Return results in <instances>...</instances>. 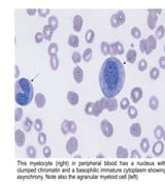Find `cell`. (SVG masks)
Here are the masks:
<instances>
[{"label":"cell","instance_id":"obj_1","mask_svg":"<svg viewBox=\"0 0 165 186\" xmlns=\"http://www.w3.org/2000/svg\"><path fill=\"white\" fill-rule=\"evenodd\" d=\"M125 84V68L116 57H109L103 62L99 72V85L104 97H116Z\"/></svg>","mask_w":165,"mask_h":186},{"label":"cell","instance_id":"obj_2","mask_svg":"<svg viewBox=\"0 0 165 186\" xmlns=\"http://www.w3.org/2000/svg\"><path fill=\"white\" fill-rule=\"evenodd\" d=\"M34 88L32 83L26 78H22L15 84V100L18 105L26 107L32 101Z\"/></svg>","mask_w":165,"mask_h":186},{"label":"cell","instance_id":"obj_3","mask_svg":"<svg viewBox=\"0 0 165 186\" xmlns=\"http://www.w3.org/2000/svg\"><path fill=\"white\" fill-rule=\"evenodd\" d=\"M162 13V10H149V15H148V26L151 30H154L158 21V15Z\"/></svg>","mask_w":165,"mask_h":186},{"label":"cell","instance_id":"obj_4","mask_svg":"<svg viewBox=\"0 0 165 186\" xmlns=\"http://www.w3.org/2000/svg\"><path fill=\"white\" fill-rule=\"evenodd\" d=\"M125 21H126V16H125L124 12L123 10H119L117 14H113L112 16V18H110V25L113 28H118L121 25H123Z\"/></svg>","mask_w":165,"mask_h":186},{"label":"cell","instance_id":"obj_5","mask_svg":"<svg viewBox=\"0 0 165 186\" xmlns=\"http://www.w3.org/2000/svg\"><path fill=\"white\" fill-rule=\"evenodd\" d=\"M100 128H101V131L104 137H106V138L113 137V124L110 123L109 120H106V119L102 120L100 123Z\"/></svg>","mask_w":165,"mask_h":186},{"label":"cell","instance_id":"obj_6","mask_svg":"<svg viewBox=\"0 0 165 186\" xmlns=\"http://www.w3.org/2000/svg\"><path fill=\"white\" fill-rule=\"evenodd\" d=\"M102 101H103L104 110H107L109 112H116L118 109V101L115 97L107 98V97H102Z\"/></svg>","mask_w":165,"mask_h":186},{"label":"cell","instance_id":"obj_7","mask_svg":"<svg viewBox=\"0 0 165 186\" xmlns=\"http://www.w3.org/2000/svg\"><path fill=\"white\" fill-rule=\"evenodd\" d=\"M78 148H79V141L76 139L75 137H72L70 138L69 140L67 141L66 143V151L68 154L72 155L75 154L76 151H78Z\"/></svg>","mask_w":165,"mask_h":186},{"label":"cell","instance_id":"obj_8","mask_svg":"<svg viewBox=\"0 0 165 186\" xmlns=\"http://www.w3.org/2000/svg\"><path fill=\"white\" fill-rule=\"evenodd\" d=\"M122 54H124V46L121 41H116V43L110 45V55H112V57Z\"/></svg>","mask_w":165,"mask_h":186},{"label":"cell","instance_id":"obj_9","mask_svg":"<svg viewBox=\"0 0 165 186\" xmlns=\"http://www.w3.org/2000/svg\"><path fill=\"white\" fill-rule=\"evenodd\" d=\"M130 96H131V99H132L133 103H138V101L140 100L144 96L143 89L139 88V87H135V88H133L131 90V92H130Z\"/></svg>","mask_w":165,"mask_h":186},{"label":"cell","instance_id":"obj_10","mask_svg":"<svg viewBox=\"0 0 165 186\" xmlns=\"http://www.w3.org/2000/svg\"><path fill=\"white\" fill-rule=\"evenodd\" d=\"M15 141H16V145L18 146V147L24 146L25 141H26V137H25L24 131L21 130V129H17L15 131Z\"/></svg>","mask_w":165,"mask_h":186},{"label":"cell","instance_id":"obj_11","mask_svg":"<svg viewBox=\"0 0 165 186\" xmlns=\"http://www.w3.org/2000/svg\"><path fill=\"white\" fill-rule=\"evenodd\" d=\"M164 151V143L161 142L160 140L157 141V143H155V145L153 146V153H154L155 156H161L163 154Z\"/></svg>","mask_w":165,"mask_h":186},{"label":"cell","instance_id":"obj_12","mask_svg":"<svg viewBox=\"0 0 165 186\" xmlns=\"http://www.w3.org/2000/svg\"><path fill=\"white\" fill-rule=\"evenodd\" d=\"M73 79L78 84H81L84 80V72L81 66H75L73 69Z\"/></svg>","mask_w":165,"mask_h":186},{"label":"cell","instance_id":"obj_13","mask_svg":"<svg viewBox=\"0 0 165 186\" xmlns=\"http://www.w3.org/2000/svg\"><path fill=\"white\" fill-rule=\"evenodd\" d=\"M82 24H84L82 17L79 15L75 16V18H73V30H75V32H79V31L82 30Z\"/></svg>","mask_w":165,"mask_h":186},{"label":"cell","instance_id":"obj_14","mask_svg":"<svg viewBox=\"0 0 165 186\" xmlns=\"http://www.w3.org/2000/svg\"><path fill=\"white\" fill-rule=\"evenodd\" d=\"M141 125L139 123H133L131 126H130V134H131L132 137L134 138H139L141 136Z\"/></svg>","mask_w":165,"mask_h":186},{"label":"cell","instance_id":"obj_15","mask_svg":"<svg viewBox=\"0 0 165 186\" xmlns=\"http://www.w3.org/2000/svg\"><path fill=\"white\" fill-rule=\"evenodd\" d=\"M103 110H104V106H103V101H102V99H99L97 101H95V103H94L93 116L98 117L99 115L103 112Z\"/></svg>","mask_w":165,"mask_h":186},{"label":"cell","instance_id":"obj_16","mask_svg":"<svg viewBox=\"0 0 165 186\" xmlns=\"http://www.w3.org/2000/svg\"><path fill=\"white\" fill-rule=\"evenodd\" d=\"M79 99V94L76 92L69 91L67 93V100L71 106H76V105H78Z\"/></svg>","mask_w":165,"mask_h":186},{"label":"cell","instance_id":"obj_17","mask_svg":"<svg viewBox=\"0 0 165 186\" xmlns=\"http://www.w3.org/2000/svg\"><path fill=\"white\" fill-rule=\"evenodd\" d=\"M34 101L38 109H42L45 106V97L42 93H37L34 97Z\"/></svg>","mask_w":165,"mask_h":186},{"label":"cell","instance_id":"obj_18","mask_svg":"<svg viewBox=\"0 0 165 186\" xmlns=\"http://www.w3.org/2000/svg\"><path fill=\"white\" fill-rule=\"evenodd\" d=\"M116 156H117V158H124V159L127 158V157L129 156L127 148L123 147V146H119L116 151Z\"/></svg>","mask_w":165,"mask_h":186},{"label":"cell","instance_id":"obj_19","mask_svg":"<svg viewBox=\"0 0 165 186\" xmlns=\"http://www.w3.org/2000/svg\"><path fill=\"white\" fill-rule=\"evenodd\" d=\"M139 49H140V52L144 53V54L147 55H150L151 53H152V51L148 46V41H147V38L146 39H141L140 41V44H139Z\"/></svg>","mask_w":165,"mask_h":186},{"label":"cell","instance_id":"obj_20","mask_svg":"<svg viewBox=\"0 0 165 186\" xmlns=\"http://www.w3.org/2000/svg\"><path fill=\"white\" fill-rule=\"evenodd\" d=\"M42 33H44V39H47V41H51L53 37V33H54V30L51 28L49 25H44V31H42Z\"/></svg>","mask_w":165,"mask_h":186},{"label":"cell","instance_id":"obj_21","mask_svg":"<svg viewBox=\"0 0 165 186\" xmlns=\"http://www.w3.org/2000/svg\"><path fill=\"white\" fill-rule=\"evenodd\" d=\"M136 57H137V54H136V51L133 50V49H130L129 51L127 52V55H126V59L129 63H134L135 60H136Z\"/></svg>","mask_w":165,"mask_h":186},{"label":"cell","instance_id":"obj_22","mask_svg":"<svg viewBox=\"0 0 165 186\" xmlns=\"http://www.w3.org/2000/svg\"><path fill=\"white\" fill-rule=\"evenodd\" d=\"M147 41H148V46L151 49V51H154L156 48H157V39L154 35H149V37L147 38Z\"/></svg>","mask_w":165,"mask_h":186},{"label":"cell","instance_id":"obj_23","mask_svg":"<svg viewBox=\"0 0 165 186\" xmlns=\"http://www.w3.org/2000/svg\"><path fill=\"white\" fill-rule=\"evenodd\" d=\"M68 45L71 48H78L79 46V39L76 35H69L68 37Z\"/></svg>","mask_w":165,"mask_h":186},{"label":"cell","instance_id":"obj_24","mask_svg":"<svg viewBox=\"0 0 165 186\" xmlns=\"http://www.w3.org/2000/svg\"><path fill=\"white\" fill-rule=\"evenodd\" d=\"M59 64H60V62H59V58L57 57V55L55 56H51V59H50V65H51V68L53 70H57L59 67Z\"/></svg>","mask_w":165,"mask_h":186},{"label":"cell","instance_id":"obj_25","mask_svg":"<svg viewBox=\"0 0 165 186\" xmlns=\"http://www.w3.org/2000/svg\"><path fill=\"white\" fill-rule=\"evenodd\" d=\"M149 107L151 110H153V111H156L158 108H159V100L158 98L156 96H152L150 98L149 100Z\"/></svg>","mask_w":165,"mask_h":186},{"label":"cell","instance_id":"obj_26","mask_svg":"<svg viewBox=\"0 0 165 186\" xmlns=\"http://www.w3.org/2000/svg\"><path fill=\"white\" fill-rule=\"evenodd\" d=\"M154 136L157 140H161L164 136V129L161 125L156 126L154 129Z\"/></svg>","mask_w":165,"mask_h":186},{"label":"cell","instance_id":"obj_27","mask_svg":"<svg viewBox=\"0 0 165 186\" xmlns=\"http://www.w3.org/2000/svg\"><path fill=\"white\" fill-rule=\"evenodd\" d=\"M48 22H49V24L48 25H49L54 31L58 28V19H57L55 16H51L50 18L48 19Z\"/></svg>","mask_w":165,"mask_h":186},{"label":"cell","instance_id":"obj_28","mask_svg":"<svg viewBox=\"0 0 165 186\" xmlns=\"http://www.w3.org/2000/svg\"><path fill=\"white\" fill-rule=\"evenodd\" d=\"M101 52L102 54L104 56H107L110 54V45L109 43H106V41H102L101 43Z\"/></svg>","mask_w":165,"mask_h":186},{"label":"cell","instance_id":"obj_29","mask_svg":"<svg viewBox=\"0 0 165 186\" xmlns=\"http://www.w3.org/2000/svg\"><path fill=\"white\" fill-rule=\"evenodd\" d=\"M85 38H86V41L88 44H92L94 41V38H95V32L92 29H89L86 32V35H85Z\"/></svg>","mask_w":165,"mask_h":186},{"label":"cell","instance_id":"obj_30","mask_svg":"<svg viewBox=\"0 0 165 186\" xmlns=\"http://www.w3.org/2000/svg\"><path fill=\"white\" fill-rule=\"evenodd\" d=\"M32 126H33L32 120H31L30 118H25V121H24V123H23V128H24V130L26 132H29L31 130V128H32Z\"/></svg>","mask_w":165,"mask_h":186},{"label":"cell","instance_id":"obj_31","mask_svg":"<svg viewBox=\"0 0 165 186\" xmlns=\"http://www.w3.org/2000/svg\"><path fill=\"white\" fill-rule=\"evenodd\" d=\"M92 57H93V50L88 48V49L85 50L84 54H82V59H84V61L89 62L92 59Z\"/></svg>","mask_w":165,"mask_h":186},{"label":"cell","instance_id":"obj_32","mask_svg":"<svg viewBox=\"0 0 165 186\" xmlns=\"http://www.w3.org/2000/svg\"><path fill=\"white\" fill-rule=\"evenodd\" d=\"M164 34H165L164 26H163V25H160V26H159L155 31V37L157 39H162V38H163Z\"/></svg>","mask_w":165,"mask_h":186},{"label":"cell","instance_id":"obj_33","mask_svg":"<svg viewBox=\"0 0 165 186\" xmlns=\"http://www.w3.org/2000/svg\"><path fill=\"white\" fill-rule=\"evenodd\" d=\"M48 53H49L50 56L57 55V53H58V45H57L56 43L51 44L49 46V49H48Z\"/></svg>","mask_w":165,"mask_h":186},{"label":"cell","instance_id":"obj_34","mask_svg":"<svg viewBox=\"0 0 165 186\" xmlns=\"http://www.w3.org/2000/svg\"><path fill=\"white\" fill-rule=\"evenodd\" d=\"M140 149L144 152V153H147V152L149 151V149H150V142H149V140H148L147 138H144V139L141 140V142H140Z\"/></svg>","mask_w":165,"mask_h":186},{"label":"cell","instance_id":"obj_35","mask_svg":"<svg viewBox=\"0 0 165 186\" xmlns=\"http://www.w3.org/2000/svg\"><path fill=\"white\" fill-rule=\"evenodd\" d=\"M26 153H27V156L29 157V158H35L36 157L35 147H33V146H28L27 149H26Z\"/></svg>","mask_w":165,"mask_h":186},{"label":"cell","instance_id":"obj_36","mask_svg":"<svg viewBox=\"0 0 165 186\" xmlns=\"http://www.w3.org/2000/svg\"><path fill=\"white\" fill-rule=\"evenodd\" d=\"M137 115H138V112L135 107L130 106L129 108H128V116L131 118V119H135V118L137 117Z\"/></svg>","mask_w":165,"mask_h":186},{"label":"cell","instance_id":"obj_37","mask_svg":"<svg viewBox=\"0 0 165 186\" xmlns=\"http://www.w3.org/2000/svg\"><path fill=\"white\" fill-rule=\"evenodd\" d=\"M61 131L63 134H69V121L65 119L61 124Z\"/></svg>","mask_w":165,"mask_h":186},{"label":"cell","instance_id":"obj_38","mask_svg":"<svg viewBox=\"0 0 165 186\" xmlns=\"http://www.w3.org/2000/svg\"><path fill=\"white\" fill-rule=\"evenodd\" d=\"M159 76H160V70H159V68H157V67H153L150 72L151 79H152V80H157L159 78Z\"/></svg>","mask_w":165,"mask_h":186},{"label":"cell","instance_id":"obj_39","mask_svg":"<svg viewBox=\"0 0 165 186\" xmlns=\"http://www.w3.org/2000/svg\"><path fill=\"white\" fill-rule=\"evenodd\" d=\"M94 103L93 101H89L87 103L86 107H85V113L87 115H93V111H94Z\"/></svg>","mask_w":165,"mask_h":186},{"label":"cell","instance_id":"obj_40","mask_svg":"<svg viewBox=\"0 0 165 186\" xmlns=\"http://www.w3.org/2000/svg\"><path fill=\"white\" fill-rule=\"evenodd\" d=\"M131 35L135 39H139L141 37V31L138 27H133L131 29Z\"/></svg>","mask_w":165,"mask_h":186},{"label":"cell","instance_id":"obj_41","mask_svg":"<svg viewBox=\"0 0 165 186\" xmlns=\"http://www.w3.org/2000/svg\"><path fill=\"white\" fill-rule=\"evenodd\" d=\"M22 118H23V109L17 108L15 110V121L16 122H19V121H21Z\"/></svg>","mask_w":165,"mask_h":186},{"label":"cell","instance_id":"obj_42","mask_svg":"<svg viewBox=\"0 0 165 186\" xmlns=\"http://www.w3.org/2000/svg\"><path fill=\"white\" fill-rule=\"evenodd\" d=\"M37 142H38L39 145H45V143H47V136H45L44 132L40 131V132L38 134Z\"/></svg>","mask_w":165,"mask_h":186},{"label":"cell","instance_id":"obj_43","mask_svg":"<svg viewBox=\"0 0 165 186\" xmlns=\"http://www.w3.org/2000/svg\"><path fill=\"white\" fill-rule=\"evenodd\" d=\"M129 107H130L129 99H128V98H126V97H124L123 99L120 101V108L122 110H127L128 108H129Z\"/></svg>","mask_w":165,"mask_h":186},{"label":"cell","instance_id":"obj_44","mask_svg":"<svg viewBox=\"0 0 165 186\" xmlns=\"http://www.w3.org/2000/svg\"><path fill=\"white\" fill-rule=\"evenodd\" d=\"M34 128L38 132H40L42 130L44 126H42V121L40 119H35V121H34Z\"/></svg>","mask_w":165,"mask_h":186},{"label":"cell","instance_id":"obj_45","mask_svg":"<svg viewBox=\"0 0 165 186\" xmlns=\"http://www.w3.org/2000/svg\"><path fill=\"white\" fill-rule=\"evenodd\" d=\"M148 68V62L146 59H141L138 63V69L139 72H144Z\"/></svg>","mask_w":165,"mask_h":186},{"label":"cell","instance_id":"obj_46","mask_svg":"<svg viewBox=\"0 0 165 186\" xmlns=\"http://www.w3.org/2000/svg\"><path fill=\"white\" fill-rule=\"evenodd\" d=\"M71 59H72L73 63H75V64H78V63H79V62H81V60H82V55L79 54V53H78V52H75V53H73V54L71 55Z\"/></svg>","mask_w":165,"mask_h":186},{"label":"cell","instance_id":"obj_47","mask_svg":"<svg viewBox=\"0 0 165 186\" xmlns=\"http://www.w3.org/2000/svg\"><path fill=\"white\" fill-rule=\"evenodd\" d=\"M34 39H35V43H36V44H41L42 41H44V33H41V32H36V33H35V37H34Z\"/></svg>","mask_w":165,"mask_h":186},{"label":"cell","instance_id":"obj_48","mask_svg":"<svg viewBox=\"0 0 165 186\" xmlns=\"http://www.w3.org/2000/svg\"><path fill=\"white\" fill-rule=\"evenodd\" d=\"M42 153H44V156L45 158H50L51 155H52V150H51L49 146H45V147H44V149H42Z\"/></svg>","mask_w":165,"mask_h":186},{"label":"cell","instance_id":"obj_49","mask_svg":"<svg viewBox=\"0 0 165 186\" xmlns=\"http://www.w3.org/2000/svg\"><path fill=\"white\" fill-rule=\"evenodd\" d=\"M37 13H38L39 17H41V18H45V17L50 14V10H48V8H44V10L39 8V10H37Z\"/></svg>","mask_w":165,"mask_h":186},{"label":"cell","instance_id":"obj_50","mask_svg":"<svg viewBox=\"0 0 165 186\" xmlns=\"http://www.w3.org/2000/svg\"><path fill=\"white\" fill-rule=\"evenodd\" d=\"M76 129H78V127H76V123L75 121H69V132L70 134H75Z\"/></svg>","mask_w":165,"mask_h":186},{"label":"cell","instance_id":"obj_51","mask_svg":"<svg viewBox=\"0 0 165 186\" xmlns=\"http://www.w3.org/2000/svg\"><path fill=\"white\" fill-rule=\"evenodd\" d=\"M159 66H160V68L165 69V56L159 58Z\"/></svg>","mask_w":165,"mask_h":186},{"label":"cell","instance_id":"obj_52","mask_svg":"<svg viewBox=\"0 0 165 186\" xmlns=\"http://www.w3.org/2000/svg\"><path fill=\"white\" fill-rule=\"evenodd\" d=\"M130 157H131V159H133V158H140V154L138 153L137 150H132Z\"/></svg>","mask_w":165,"mask_h":186},{"label":"cell","instance_id":"obj_53","mask_svg":"<svg viewBox=\"0 0 165 186\" xmlns=\"http://www.w3.org/2000/svg\"><path fill=\"white\" fill-rule=\"evenodd\" d=\"M37 12V10H35V8H27L26 10V13L28 16H34Z\"/></svg>","mask_w":165,"mask_h":186},{"label":"cell","instance_id":"obj_54","mask_svg":"<svg viewBox=\"0 0 165 186\" xmlns=\"http://www.w3.org/2000/svg\"><path fill=\"white\" fill-rule=\"evenodd\" d=\"M20 77V69H19V66L16 65L15 66V78L18 79Z\"/></svg>","mask_w":165,"mask_h":186},{"label":"cell","instance_id":"obj_55","mask_svg":"<svg viewBox=\"0 0 165 186\" xmlns=\"http://www.w3.org/2000/svg\"><path fill=\"white\" fill-rule=\"evenodd\" d=\"M163 138H164V141H165V130H164V136H163Z\"/></svg>","mask_w":165,"mask_h":186},{"label":"cell","instance_id":"obj_56","mask_svg":"<svg viewBox=\"0 0 165 186\" xmlns=\"http://www.w3.org/2000/svg\"><path fill=\"white\" fill-rule=\"evenodd\" d=\"M164 52H165V46H164Z\"/></svg>","mask_w":165,"mask_h":186}]
</instances>
